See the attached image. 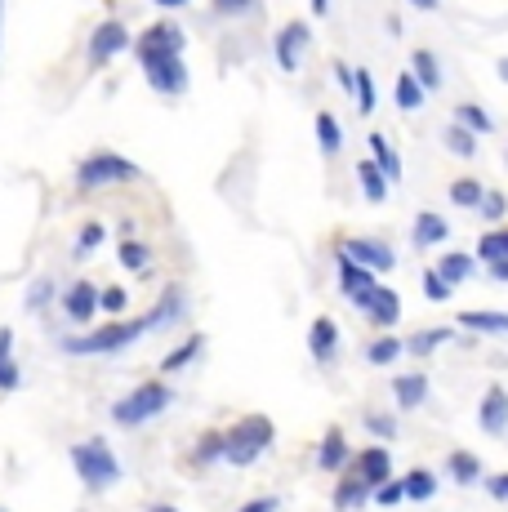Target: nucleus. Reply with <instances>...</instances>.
<instances>
[{
    "label": "nucleus",
    "instance_id": "nucleus-56",
    "mask_svg": "<svg viewBox=\"0 0 508 512\" xmlns=\"http://www.w3.org/2000/svg\"><path fill=\"white\" fill-rule=\"evenodd\" d=\"M330 9V0H312V14H326Z\"/></svg>",
    "mask_w": 508,
    "mask_h": 512
},
{
    "label": "nucleus",
    "instance_id": "nucleus-3",
    "mask_svg": "<svg viewBox=\"0 0 508 512\" xmlns=\"http://www.w3.org/2000/svg\"><path fill=\"white\" fill-rule=\"evenodd\" d=\"M170 401H174L170 383H165V379H148V383L130 388L121 401H116L112 419L121 423V428H143V423H152L156 415H165V410H170Z\"/></svg>",
    "mask_w": 508,
    "mask_h": 512
},
{
    "label": "nucleus",
    "instance_id": "nucleus-14",
    "mask_svg": "<svg viewBox=\"0 0 508 512\" xmlns=\"http://www.w3.org/2000/svg\"><path fill=\"white\" fill-rule=\"evenodd\" d=\"M335 272H339V290H344L348 303H357V308L370 299V294H375V285H379L375 272L361 268V263H353L348 254H335Z\"/></svg>",
    "mask_w": 508,
    "mask_h": 512
},
{
    "label": "nucleus",
    "instance_id": "nucleus-24",
    "mask_svg": "<svg viewBox=\"0 0 508 512\" xmlns=\"http://www.w3.org/2000/svg\"><path fill=\"white\" fill-rule=\"evenodd\" d=\"M205 352V334H188V339L179 343V348L174 352H165L161 357V374H179V370H188L192 361H197Z\"/></svg>",
    "mask_w": 508,
    "mask_h": 512
},
{
    "label": "nucleus",
    "instance_id": "nucleus-16",
    "mask_svg": "<svg viewBox=\"0 0 508 512\" xmlns=\"http://www.w3.org/2000/svg\"><path fill=\"white\" fill-rule=\"evenodd\" d=\"M317 468L321 472H348V432L344 428H326L321 432V446H317Z\"/></svg>",
    "mask_w": 508,
    "mask_h": 512
},
{
    "label": "nucleus",
    "instance_id": "nucleus-58",
    "mask_svg": "<svg viewBox=\"0 0 508 512\" xmlns=\"http://www.w3.org/2000/svg\"><path fill=\"white\" fill-rule=\"evenodd\" d=\"M148 512H179V508H174V504H152Z\"/></svg>",
    "mask_w": 508,
    "mask_h": 512
},
{
    "label": "nucleus",
    "instance_id": "nucleus-34",
    "mask_svg": "<svg viewBox=\"0 0 508 512\" xmlns=\"http://www.w3.org/2000/svg\"><path fill=\"white\" fill-rule=\"evenodd\" d=\"M442 143H446V152L464 156V161H473V156H477V134H473V130H464L459 121H451V125L442 130Z\"/></svg>",
    "mask_w": 508,
    "mask_h": 512
},
{
    "label": "nucleus",
    "instance_id": "nucleus-18",
    "mask_svg": "<svg viewBox=\"0 0 508 512\" xmlns=\"http://www.w3.org/2000/svg\"><path fill=\"white\" fill-rule=\"evenodd\" d=\"M308 352H312V361L317 366H330L335 361V352H339V326L330 317H317L312 321V330H308Z\"/></svg>",
    "mask_w": 508,
    "mask_h": 512
},
{
    "label": "nucleus",
    "instance_id": "nucleus-41",
    "mask_svg": "<svg viewBox=\"0 0 508 512\" xmlns=\"http://www.w3.org/2000/svg\"><path fill=\"white\" fill-rule=\"evenodd\" d=\"M357 112L361 116H370V112H375V107H379V94H375V76H370L366 72V67H357Z\"/></svg>",
    "mask_w": 508,
    "mask_h": 512
},
{
    "label": "nucleus",
    "instance_id": "nucleus-22",
    "mask_svg": "<svg viewBox=\"0 0 508 512\" xmlns=\"http://www.w3.org/2000/svg\"><path fill=\"white\" fill-rule=\"evenodd\" d=\"M192 464L210 468V464H228V432H201L192 446Z\"/></svg>",
    "mask_w": 508,
    "mask_h": 512
},
{
    "label": "nucleus",
    "instance_id": "nucleus-38",
    "mask_svg": "<svg viewBox=\"0 0 508 512\" xmlns=\"http://www.w3.org/2000/svg\"><path fill=\"white\" fill-rule=\"evenodd\" d=\"M451 201L459 205V210H482L486 187L477 183V179H455V183H451Z\"/></svg>",
    "mask_w": 508,
    "mask_h": 512
},
{
    "label": "nucleus",
    "instance_id": "nucleus-5",
    "mask_svg": "<svg viewBox=\"0 0 508 512\" xmlns=\"http://www.w3.org/2000/svg\"><path fill=\"white\" fill-rule=\"evenodd\" d=\"M272 437H277V428H272L268 415H241L228 428V464L232 468H250L254 459L272 446Z\"/></svg>",
    "mask_w": 508,
    "mask_h": 512
},
{
    "label": "nucleus",
    "instance_id": "nucleus-57",
    "mask_svg": "<svg viewBox=\"0 0 508 512\" xmlns=\"http://www.w3.org/2000/svg\"><path fill=\"white\" fill-rule=\"evenodd\" d=\"M495 72H500V81L508 85V58H500V67H495Z\"/></svg>",
    "mask_w": 508,
    "mask_h": 512
},
{
    "label": "nucleus",
    "instance_id": "nucleus-39",
    "mask_svg": "<svg viewBox=\"0 0 508 512\" xmlns=\"http://www.w3.org/2000/svg\"><path fill=\"white\" fill-rule=\"evenodd\" d=\"M455 121L464 125V130H473V134H491L495 130L491 112H486V107H477V103H459L455 107Z\"/></svg>",
    "mask_w": 508,
    "mask_h": 512
},
{
    "label": "nucleus",
    "instance_id": "nucleus-25",
    "mask_svg": "<svg viewBox=\"0 0 508 512\" xmlns=\"http://www.w3.org/2000/svg\"><path fill=\"white\" fill-rule=\"evenodd\" d=\"M366 143H370V156L379 161V170H384L393 183H402V156H397V147L388 143L379 130H370V134H366Z\"/></svg>",
    "mask_w": 508,
    "mask_h": 512
},
{
    "label": "nucleus",
    "instance_id": "nucleus-9",
    "mask_svg": "<svg viewBox=\"0 0 508 512\" xmlns=\"http://www.w3.org/2000/svg\"><path fill=\"white\" fill-rule=\"evenodd\" d=\"M143 67V81L152 85V94L161 98H183L188 94V63L183 58H152V63H139Z\"/></svg>",
    "mask_w": 508,
    "mask_h": 512
},
{
    "label": "nucleus",
    "instance_id": "nucleus-2",
    "mask_svg": "<svg viewBox=\"0 0 508 512\" xmlns=\"http://www.w3.org/2000/svg\"><path fill=\"white\" fill-rule=\"evenodd\" d=\"M72 468L76 477H81L85 490H112L116 481H121V459H116V450L107 446L103 437H85L72 446Z\"/></svg>",
    "mask_w": 508,
    "mask_h": 512
},
{
    "label": "nucleus",
    "instance_id": "nucleus-33",
    "mask_svg": "<svg viewBox=\"0 0 508 512\" xmlns=\"http://www.w3.org/2000/svg\"><path fill=\"white\" fill-rule=\"evenodd\" d=\"M393 98H397V107H402V112H419V107H424V98H428V90L415 81V72H402V76H397Z\"/></svg>",
    "mask_w": 508,
    "mask_h": 512
},
{
    "label": "nucleus",
    "instance_id": "nucleus-45",
    "mask_svg": "<svg viewBox=\"0 0 508 512\" xmlns=\"http://www.w3.org/2000/svg\"><path fill=\"white\" fill-rule=\"evenodd\" d=\"M54 299V281L50 277H41V281H32V290H27V312H41L45 308V303H50Z\"/></svg>",
    "mask_w": 508,
    "mask_h": 512
},
{
    "label": "nucleus",
    "instance_id": "nucleus-49",
    "mask_svg": "<svg viewBox=\"0 0 508 512\" xmlns=\"http://www.w3.org/2000/svg\"><path fill=\"white\" fill-rule=\"evenodd\" d=\"M508 214V196L504 192H486V201H482V219L486 223H500Z\"/></svg>",
    "mask_w": 508,
    "mask_h": 512
},
{
    "label": "nucleus",
    "instance_id": "nucleus-52",
    "mask_svg": "<svg viewBox=\"0 0 508 512\" xmlns=\"http://www.w3.org/2000/svg\"><path fill=\"white\" fill-rule=\"evenodd\" d=\"M486 490H491V499H508V472H495V477H486Z\"/></svg>",
    "mask_w": 508,
    "mask_h": 512
},
{
    "label": "nucleus",
    "instance_id": "nucleus-29",
    "mask_svg": "<svg viewBox=\"0 0 508 512\" xmlns=\"http://www.w3.org/2000/svg\"><path fill=\"white\" fill-rule=\"evenodd\" d=\"M437 272H442L451 285H459V281H468L477 272V259H473V254H464V250H451V254H442V259H437Z\"/></svg>",
    "mask_w": 508,
    "mask_h": 512
},
{
    "label": "nucleus",
    "instance_id": "nucleus-17",
    "mask_svg": "<svg viewBox=\"0 0 508 512\" xmlns=\"http://www.w3.org/2000/svg\"><path fill=\"white\" fill-rule=\"evenodd\" d=\"M370 499H375V490H370L366 481H361L357 472L348 468L344 477L335 481V495H330V504H335V512H357L361 504H370Z\"/></svg>",
    "mask_w": 508,
    "mask_h": 512
},
{
    "label": "nucleus",
    "instance_id": "nucleus-12",
    "mask_svg": "<svg viewBox=\"0 0 508 512\" xmlns=\"http://www.w3.org/2000/svg\"><path fill=\"white\" fill-rule=\"evenodd\" d=\"M353 472H357L361 481H366L370 490L388 486V481H393V450H388L384 441H375V446L357 450V459H353Z\"/></svg>",
    "mask_w": 508,
    "mask_h": 512
},
{
    "label": "nucleus",
    "instance_id": "nucleus-8",
    "mask_svg": "<svg viewBox=\"0 0 508 512\" xmlns=\"http://www.w3.org/2000/svg\"><path fill=\"white\" fill-rule=\"evenodd\" d=\"M335 254H348L353 263L370 272H393L397 268V250L388 241H375V236H344V241L335 245Z\"/></svg>",
    "mask_w": 508,
    "mask_h": 512
},
{
    "label": "nucleus",
    "instance_id": "nucleus-20",
    "mask_svg": "<svg viewBox=\"0 0 508 512\" xmlns=\"http://www.w3.org/2000/svg\"><path fill=\"white\" fill-rule=\"evenodd\" d=\"M393 397H397V406H402V410H419L428 401V374H419V370L397 374V379H393Z\"/></svg>",
    "mask_w": 508,
    "mask_h": 512
},
{
    "label": "nucleus",
    "instance_id": "nucleus-55",
    "mask_svg": "<svg viewBox=\"0 0 508 512\" xmlns=\"http://www.w3.org/2000/svg\"><path fill=\"white\" fill-rule=\"evenodd\" d=\"M161 9H183V5H192V0H156Z\"/></svg>",
    "mask_w": 508,
    "mask_h": 512
},
{
    "label": "nucleus",
    "instance_id": "nucleus-35",
    "mask_svg": "<svg viewBox=\"0 0 508 512\" xmlns=\"http://www.w3.org/2000/svg\"><path fill=\"white\" fill-rule=\"evenodd\" d=\"M116 259H121V268H130V272H148L152 268V250L139 241V236H125L121 250H116Z\"/></svg>",
    "mask_w": 508,
    "mask_h": 512
},
{
    "label": "nucleus",
    "instance_id": "nucleus-4",
    "mask_svg": "<svg viewBox=\"0 0 508 512\" xmlns=\"http://www.w3.org/2000/svg\"><path fill=\"white\" fill-rule=\"evenodd\" d=\"M76 192H99V187H116V183H139L143 170L121 152H90L76 165Z\"/></svg>",
    "mask_w": 508,
    "mask_h": 512
},
{
    "label": "nucleus",
    "instance_id": "nucleus-23",
    "mask_svg": "<svg viewBox=\"0 0 508 512\" xmlns=\"http://www.w3.org/2000/svg\"><path fill=\"white\" fill-rule=\"evenodd\" d=\"M179 317H183V290L179 285H170V290L156 299V308L148 312V330H165V326H174Z\"/></svg>",
    "mask_w": 508,
    "mask_h": 512
},
{
    "label": "nucleus",
    "instance_id": "nucleus-1",
    "mask_svg": "<svg viewBox=\"0 0 508 512\" xmlns=\"http://www.w3.org/2000/svg\"><path fill=\"white\" fill-rule=\"evenodd\" d=\"M143 334H148V317H116L107 321V326L90 330V334H72V339H63V352L67 357H112V352H125L130 343H139Z\"/></svg>",
    "mask_w": 508,
    "mask_h": 512
},
{
    "label": "nucleus",
    "instance_id": "nucleus-10",
    "mask_svg": "<svg viewBox=\"0 0 508 512\" xmlns=\"http://www.w3.org/2000/svg\"><path fill=\"white\" fill-rule=\"evenodd\" d=\"M308 49H312V27L308 23H286L277 32V41H272V58H277L281 72H299L304 58H308Z\"/></svg>",
    "mask_w": 508,
    "mask_h": 512
},
{
    "label": "nucleus",
    "instance_id": "nucleus-51",
    "mask_svg": "<svg viewBox=\"0 0 508 512\" xmlns=\"http://www.w3.org/2000/svg\"><path fill=\"white\" fill-rule=\"evenodd\" d=\"M277 508H281L277 495H259V499H250V504H241L237 512H277Z\"/></svg>",
    "mask_w": 508,
    "mask_h": 512
},
{
    "label": "nucleus",
    "instance_id": "nucleus-53",
    "mask_svg": "<svg viewBox=\"0 0 508 512\" xmlns=\"http://www.w3.org/2000/svg\"><path fill=\"white\" fill-rule=\"evenodd\" d=\"M486 272H491V277H495V281H508V259H500V263H491V268H486Z\"/></svg>",
    "mask_w": 508,
    "mask_h": 512
},
{
    "label": "nucleus",
    "instance_id": "nucleus-50",
    "mask_svg": "<svg viewBox=\"0 0 508 512\" xmlns=\"http://www.w3.org/2000/svg\"><path fill=\"white\" fill-rule=\"evenodd\" d=\"M330 76H335V81L344 85L348 94H357V67H348L344 58H335V63H330Z\"/></svg>",
    "mask_w": 508,
    "mask_h": 512
},
{
    "label": "nucleus",
    "instance_id": "nucleus-37",
    "mask_svg": "<svg viewBox=\"0 0 508 512\" xmlns=\"http://www.w3.org/2000/svg\"><path fill=\"white\" fill-rule=\"evenodd\" d=\"M402 481H406V499H415V504H424V499L437 495V477L428 468H410Z\"/></svg>",
    "mask_w": 508,
    "mask_h": 512
},
{
    "label": "nucleus",
    "instance_id": "nucleus-31",
    "mask_svg": "<svg viewBox=\"0 0 508 512\" xmlns=\"http://www.w3.org/2000/svg\"><path fill=\"white\" fill-rule=\"evenodd\" d=\"M459 326L473 334H508V312H464Z\"/></svg>",
    "mask_w": 508,
    "mask_h": 512
},
{
    "label": "nucleus",
    "instance_id": "nucleus-40",
    "mask_svg": "<svg viewBox=\"0 0 508 512\" xmlns=\"http://www.w3.org/2000/svg\"><path fill=\"white\" fill-rule=\"evenodd\" d=\"M446 339H451V330H446V326L419 330V334H410V339H406V352H410V357H428V352H433L437 343H446Z\"/></svg>",
    "mask_w": 508,
    "mask_h": 512
},
{
    "label": "nucleus",
    "instance_id": "nucleus-13",
    "mask_svg": "<svg viewBox=\"0 0 508 512\" xmlns=\"http://www.w3.org/2000/svg\"><path fill=\"white\" fill-rule=\"evenodd\" d=\"M361 317L370 321V326H379V330H393L397 321H402V294L393 290V285H375V294H370L366 303H361Z\"/></svg>",
    "mask_w": 508,
    "mask_h": 512
},
{
    "label": "nucleus",
    "instance_id": "nucleus-42",
    "mask_svg": "<svg viewBox=\"0 0 508 512\" xmlns=\"http://www.w3.org/2000/svg\"><path fill=\"white\" fill-rule=\"evenodd\" d=\"M103 241H107V228H103V223H85L81 236H76V259H85V254H94Z\"/></svg>",
    "mask_w": 508,
    "mask_h": 512
},
{
    "label": "nucleus",
    "instance_id": "nucleus-26",
    "mask_svg": "<svg viewBox=\"0 0 508 512\" xmlns=\"http://www.w3.org/2000/svg\"><path fill=\"white\" fill-rule=\"evenodd\" d=\"M410 72H415V81L424 85L428 94L442 90V63H437L433 49H415V54H410Z\"/></svg>",
    "mask_w": 508,
    "mask_h": 512
},
{
    "label": "nucleus",
    "instance_id": "nucleus-32",
    "mask_svg": "<svg viewBox=\"0 0 508 512\" xmlns=\"http://www.w3.org/2000/svg\"><path fill=\"white\" fill-rule=\"evenodd\" d=\"M402 352H406V339H397V334H379V339L366 348V361L370 366H393Z\"/></svg>",
    "mask_w": 508,
    "mask_h": 512
},
{
    "label": "nucleus",
    "instance_id": "nucleus-44",
    "mask_svg": "<svg viewBox=\"0 0 508 512\" xmlns=\"http://www.w3.org/2000/svg\"><path fill=\"white\" fill-rule=\"evenodd\" d=\"M210 9L219 18H246V14L259 9V0H210Z\"/></svg>",
    "mask_w": 508,
    "mask_h": 512
},
{
    "label": "nucleus",
    "instance_id": "nucleus-60",
    "mask_svg": "<svg viewBox=\"0 0 508 512\" xmlns=\"http://www.w3.org/2000/svg\"><path fill=\"white\" fill-rule=\"evenodd\" d=\"M504 161H508V152H504Z\"/></svg>",
    "mask_w": 508,
    "mask_h": 512
},
{
    "label": "nucleus",
    "instance_id": "nucleus-21",
    "mask_svg": "<svg viewBox=\"0 0 508 512\" xmlns=\"http://www.w3.org/2000/svg\"><path fill=\"white\" fill-rule=\"evenodd\" d=\"M23 388V366L14 361V330L0 326V392Z\"/></svg>",
    "mask_w": 508,
    "mask_h": 512
},
{
    "label": "nucleus",
    "instance_id": "nucleus-43",
    "mask_svg": "<svg viewBox=\"0 0 508 512\" xmlns=\"http://www.w3.org/2000/svg\"><path fill=\"white\" fill-rule=\"evenodd\" d=\"M451 290H455V285L446 281L437 268H428V272H424V294H428L433 303H446V299H451Z\"/></svg>",
    "mask_w": 508,
    "mask_h": 512
},
{
    "label": "nucleus",
    "instance_id": "nucleus-19",
    "mask_svg": "<svg viewBox=\"0 0 508 512\" xmlns=\"http://www.w3.org/2000/svg\"><path fill=\"white\" fill-rule=\"evenodd\" d=\"M357 183H361V196H366L370 205H384L388 201V187H393V179L379 170L375 156H370V161H357Z\"/></svg>",
    "mask_w": 508,
    "mask_h": 512
},
{
    "label": "nucleus",
    "instance_id": "nucleus-47",
    "mask_svg": "<svg viewBox=\"0 0 508 512\" xmlns=\"http://www.w3.org/2000/svg\"><path fill=\"white\" fill-rule=\"evenodd\" d=\"M402 499H406V481H397V477L388 481V486L375 490V504H379V508H397Z\"/></svg>",
    "mask_w": 508,
    "mask_h": 512
},
{
    "label": "nucleus",
    "instance_id": "nucleus-59",
    "mask_svg": "<svg viewBox=\"0 0 508 512\" xmlns=\"http://www.w3.org/2000/svg\"><path fill=\"white\" fill-rule=\"evenodd\" d=\"M0 23H5V0H0Z\"/></svg>",
    "mask_w": 508,
    "mask_h": 512
},
{
    "label": "nucleus",
    "instance_id": "nucleus-6",
    "mask_svg": "<svg viewBox=\"0 0 508 512\" xmlns=\"http://www.w3.org/2000/svg\"><path fill=\"white\" fill-rule=\"evenodd\" d=\"M183 49H188V32H183L179 23H152L143 27L139 36H134V58L139 63H152V58H183Z\"/></svg>",
    "mask_w": 508,
    "mask_h": 512
},
{
    "label": "nucleus",
    "instance_id": "nucleus-15",
    "mask_svg": "<svg viewBox=\"0 0 508 512\" xmlns=\"http://www.w3.org/2000/svg\"><path fill=\"white\" fill-rule=\"evenodd\" d=\"M477 423H482L486 437H504L508 432V392L500 383H491V388L482 392V406H477Z\"/></svg>",
    "mask_w": 508,
    "mask_h": 512
},
{
    "label": "nucleus",
    "instance_id": "nucleus-27",
    "mask_svg": "<svg viewBox=\"0 0 508 512\" xmlns=\"http://www.w3.org/2000/svg\"><path fill=\"white\" fill-rule=\"evenodd\" d=\"M446 236H451V223H446L437 210H419L415 214V245H442Z\"/></svg>",
    "mask_w": 508,
    "mask_h": 512
},
{
    "label": "nucleus",
    "instance_id": "nucleus-7",
    "mask_svg": "<svg viewBox=\"0 0 508 512\" xmlns=\"http://www.w3.org/2000/svg\"><path fill=\"white\" fill-rule=\"evenodd\" d=\"M134 45V36H130V27L121 23V18H103V23H94V32H90V67H107L112 58H121L125 49Z\"/></svg>",
    "mask_w": 508,
    "mask_h": 512
},
{
    "label": "nucleus",
    "instance_id": "nucleus-48",
    "mask_svg": "<svg viewBox=\"0 0 508 512\" xmlns=\"http://www.w3.org/2000/svg\"><path fill=\"white\" fill-rule=\"evenodd\" d=\"M125 308H130V294H125L121 285H103V312H112V317H121Z\"/></svg>",
    "mask_w": 508,
    "mask_h": 512
},
{
    "label": "nucleus",
    "instance_id": "nucleus-11",
    "mask_svg": "<svg viewBox=\"0 0 508 512\" xmlns=\"http://www.w3.org/2000/svg\"><path fill=\"white\" fill-rule=\"evenodd\" d=\"M99 308H103V290L94 281H72L63 290V312L76 326H90V321L99 317Z\"/></svg>",
    "mask_w": 508,
    "mask_h": 512
},
{
    "label": "nucleus",
    "instance_id": "nucleus-54",
    "mask_svg": "<svg viewBox=\"0 0 508 512\" xmlns=\"http://www.w3.org/2000/svg\"><path fill=\"white\" fill-rule=\"evenodd\" d=\"M410 5H415V9H424V14H433V9L442 5V0H410Z\"/></svg>",
    "mask_w": 508,
    "mask_h": 512
},
{
    "label": "nucleus",
    "instance_id": "nucleus-28",
    "mask_svg": "<svg viewBox=\"0 0 508 512\" xmlns=\"http://www.w3.org/2000/svg\"><path fill=\"white\" fill-rule=\"evenodd\" d=\"M446 472L455 477V486H473V481H482V459H477L473 450H451Z\"/></svg>",
    "mask_w": 508,
    "mask_h": 512
},
{
    "label": "nucleus",
    "instance_id": "nucleus-36",
    "mask_svg": "<svg viewBox=\"0 0 508 512\" xmlns=\"http://www.w3.org/2000/svg\"><path fill=\"white\" fill-rule=\"evenodd\" d=\"M477 259L491 268V263H500V259H508V228H491L477 241Z\"/></svg>",
    "mask_w": 508,
    "mask_h": 512
},
{
    "label": "nucleus",
    "instance_id": "nucleus-30",
    "mask_svg": "<svg viewBox=\"0 0 508 512\" xmlns=\"http://www.w3.org/2000/svg\"><path fill=\"white\" fill-rule=\"evenodd\" d=\"M317 147H321V156H339V147H344V130H339V121L330 112H317Z\"/></svg>",
    "mask_w": 508,
    "mask_h": 512
},
{
    "label": "nucleus",
    "instance_id": "nucleus-46",
    "mask_svg": "<svg viewBox=\"0 0 508 512\" xmlns=\"http://www.w3.org/2000/svg\"><path fill=\"white\" fill-rule=\"evenodd\" d=\"M366 432H370L375 441H384V446H388V441L397 437V419H388V415H366Z\"/></svg>",
    "mask_w": 508,
    "mask_h": 512
}]
</instances>
